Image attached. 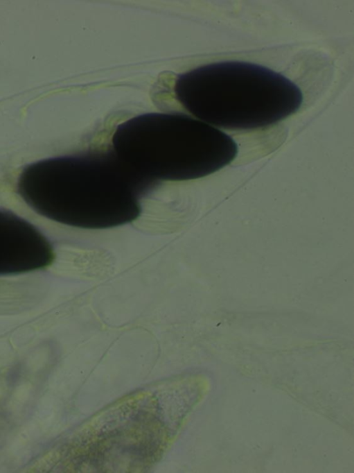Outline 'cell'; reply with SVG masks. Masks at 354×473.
<instances>
[{"instance_id":"cell-1","label":"cell","mask_w":354,"mask_h":473,"mask_svg":"<svg viewBox=\"0 0 354 473\" xmlns=\"http://www.w3.org/2000/svg\"><path fill=\"white\" fill-rule=\"evenodd\" d=\"M157 185L107 150L48 158L27 165L17 191L40 215L68 226L99 230L123 225L141 213L140 199Z\"/></svg>"},{"instance_id":"cell-4","label":"cell","mask_w":354,"mask_h":473,"mask_svg":"<svg viewBox=\"0 0 354 473\" xmlns=\"http://www.w3.org/2000/svg\"><path fill=\"white\" fill-rule=\"evenodd\" d=\"M54 259L51 243L36 227L0 209V275L41 270L49 266Z\"/></svg>"},{"instance_id":"cell-2","label":"cell","mask_w":354,"mask_h":473,"mask_svg":"<svg viewBox=\"0 0 354 473\" xmlns=\"http://www.w3.org/2000/svg\"><path fill=\"white\" fill-rule=\"evenodd\" d=\"M177 100L199 120L224 129L264 128L297 112L303 96L291 80L268 67L222 61L179 75Z\"/></svg>"},{"instance_id":"cell-3","label":"cell","mask_w":354,"mask_h":473,"mask_svg":"<svg viewBox=\"0 0 354 473\" xmlns=\"http://www.w3.org/2000/svg\"><path fill=\"white\" fill-rule=\"evenodd\" d=\"M111 148L130 170L156 185L212 174L238 152L226 132L177 112L145 113L118 124Z\"/></svg>"}]
</instances>
